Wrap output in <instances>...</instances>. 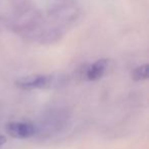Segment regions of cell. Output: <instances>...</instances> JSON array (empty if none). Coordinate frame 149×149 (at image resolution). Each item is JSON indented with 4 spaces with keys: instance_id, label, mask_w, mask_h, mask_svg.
Wrapping results in <instances>:
<instances>
[{
    "instance_id": "3",
    "label": "cell",
    "mask_w": 149,
    "mask_h": 149,
    "mask_svg": "<svg viewBox=\"0 0 149 149\" xmlns=\"http://www.w3.org/2000/svg\"><path fill=\"white\" fill-rule=\"evenodd\" d=\"M106 66H107V60L106 59H99L96 62H94L87 70V72H86L87 79L91 80V81L100 79L105 72Z\"/></svg>"
},
{
    "instance_id": "5",
    "label": "cell",
    "mask_w": 149,
    "mask_h": 149,
    "mask_svg": "<svg viewBox=\"0 0 149 149\" xmlns=\"http://www.w3.org/2000/svg\"><path fill=\"white\" fill-rule=\"evenodd\" d=\"M7 139L5 136H3V135H0V147L2 146V145H4L5 143H6Z\"/></svg>"
},
{
    "instance_id": "2",
    "label": "cell",
    "mask_w": 149,
    "mask_h": 149,
    "mask_svg": "<svg viewBox=\"0 0 149 149\" xmlns=\"http://www.w3.org/2000/svg\"><path fill=\"white\" fill-rule=\"evenodd\" d=\"M5 131L15 139H27L35 134V127L28 122H11L6 125Z\"/></svg>"
},
{
    "instance_id": "4",
    "label": "cell",
    "mask_w": 149,
    "mask_h": 149,
    "mask_svg": "<svg viewBox=\"0 0 149 149\" xmlns=\"http://www.w3.org/2000/svg\"><path fill=\"white\" fill-rule=\"evenodd\" d=\"M149 72V65L148 64H142V65L136 68L132 72V78L135 81H142L148 78Z\"/></svg>"
},
{
    "instance_id": "1",
    "label": "cell",
    "mask_w": 149,
    "mask_h": 149,
    "mask_svg": "<svg viewBox=\"0 0 149 149\" xmlns=\"http://www.w3.org/2000/svg\"><path fill=\"white\" fill-rule=\"evenodd\" d=\"M58 78L54 76H46V74H36V76H28L21 78L17 82L19 88L25 90L42 89V88H52L54 86H59Z\"/></svg>"
}]
</instances>
